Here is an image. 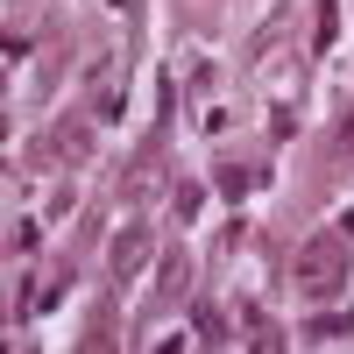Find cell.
I'll list each match as a JSON object with an SVG mask.
<instances>
[{
	"instance_id": "1",
	"label": "cell",
	"mask_w": 354,
	"mask_h": 354,
	"mask_svg": "<svg viewBox=\"0 0 354 354\" xmlns=\"http://www.w3.org/2000/svg\"><path fill=\"white\" fill-rule=\"evenodd\" d=\"M290 277H298L305 298H333V290L347 283V234H312V241L298 248V262H290Z\"/></svg>"
},
{
	"instance_id": "2",
	"label": "cell",
	"mask_w": 354,
	"mask_h": 354,
	"mask_svg": "<svg viewBox=\"0 0 354 354\" xmlns=\"http://www.w3.org/2000/svg\"><path fill=\"white\" fill-rule=\"evenodd\" d=\"M149 248H156V234L149 227H121V234H113V248H106V262H113V277H135L142 270V262H149Z\"/></svg>"
},
{
	"instance_id": "3",
	"label": "cell",
	"mask_w": 354,
	"mask_h": 354,
	"mask_svg": "<svg viewBox=\"0 0 354 354\" xmlns=\"http://www.w3.org/2000/svg\"><path fill=\"white\" fill-rule=\"evenodd\" d=\"M57 149H64V156H78V163H93V121L64 113V121H57Z\"/></svg>"
},
{
	"instance_id": "4",
	"label": "cell",
	"mask_w": 354,
	"mask_h": 354,
	"mask_svg": "<svg viewBox=\"0 0 354 354\" xmlns=\"http://www.w3.org/2000/svg\"><path fill=\"white\" fill-rule=\"evenodd\" d=\"M340 36V0H319V50H333Z\"/></svg>"
},
{
	"instance_id": "5",
	"label": "cell",
	"mask_w": 354,
	"mask_h": 354,
	"mask_svg": "<svg viewBox=\"0 0 354 354\" xmlns=\"http://www.w3.org/2000/svg\"><path fill=\"white\" fill-rule=\"evenodd\" d=\"M192 326H198V340H213V347L227 340V319H220L213 305H198V319H192Z\"/></svg>"
},
{
	"instance_id": "6",
	"label": "cell",
	"mask_w": 354,
	"mask_h": 354,
	"mask_svg": "<svg viewBox=\"0 0 354 354\" xmlns=\"http://www.w3.org/2000/svg\"><path fill=\"white\" fill-rule=\"evenodd\" d=\"M340 333H354L347 319H333V312H326V319H312V340H340Z\"/></svg>"
},
{
	"instance_id": "7",
	"label": "cell",
	"mask_w": 354,
	"mask_h": 354,
	"mask_svg": "<svg viewBox=\"0 0 354 354\" xmlns=\"http://www.w3.org/2000/svg\"><path fill=\"white\" fill-rule=\"evenodd\" d=\"M220 192H227V198H241V192H248V170H234V163H227V170H220Z\"/></svg>"
}]
</instances>
